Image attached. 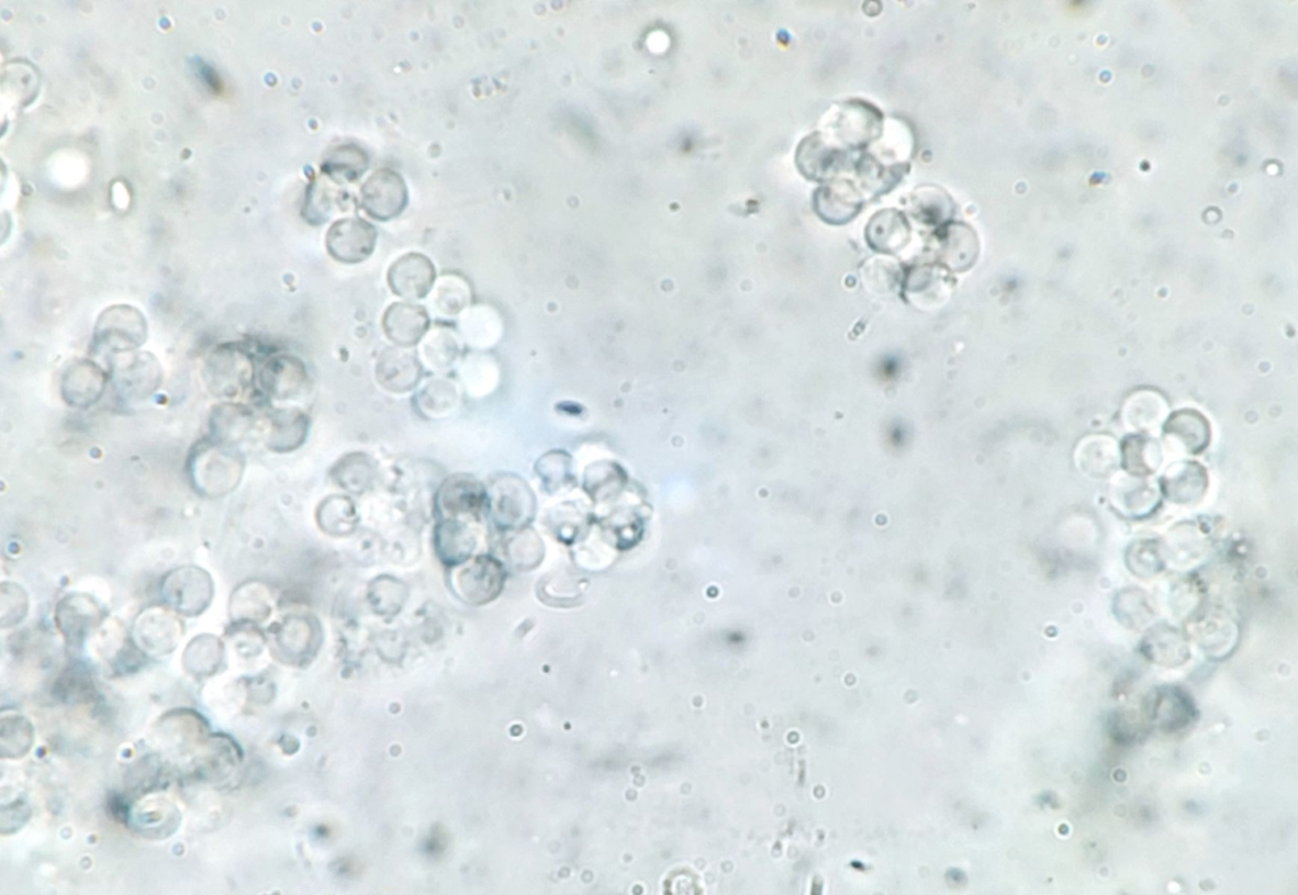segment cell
Listing matches in <instances>:
<instances>
[{
  "mask_svg": "<svg viewBox=\"0 0 1298 895\" xmlns=\"http://www.w3.org/2000/svg\"><path fill=\"white\" fill-rule=\"evenodd\" d=\"M409 203L405 180L391 169L377 170L360 191V206L374 220L389 221L401 215Z\"/></svg>",
  "mask_w": 1298,
  "mask_h": 895,
  "instance_id": "5b68a950",
  "label": "cell"
},
{
  "mask_svg": "<svg viewBox=\"0 0 1298 895\" xmlns=\"http://www.w3.org/2000/svg\"><path fill=\"white\" fill-rule=\"evenodd\" d=\"M383 331L400 348H413L429 332L430 317L426 310L413 303H394L384 312Z\"/></svg>",
  "mask_w": 1298,
  "mask_h": 895,
  "instance_id": "9c48e42d",
  "label": "cell"
},
{
  "mask_svg": "<svg viewBox=\"0 0 1298 895\" xmlns=\"http://www.w3.org/2000/svg\"><path fill=\"white\" fill-rule=\"evenodd\" d=\"M146 336L147 324L142 312L133 306H111L98 318L94 344L119 355L142 347Z\"/></svg>",
  "mask_w": 1298,
  "mask_h": 895,
  "instance_id": "3957f363",
  "label": "cell"
},
{
  "mask_svg": "<svg viewBox=\"0 0 1298 895\" xmlns=\"http://www.w3.org/2000/svg\"><path fill=\"white\" fill-rule=\"evenodd\" d=\"M209 368L213 389L226 396L236 395L250 381L249 360L235 349L217 351Z\"/></svg>",
  "mask_w": 1298,
  "mask_h": 895,
  "instance_id": "9a60e30c",
  "label": "cell"
},
{
  "mask_svg": "<svg viewBox=\"0 0 1298 895\" xmlns=\"http://www.w3.org/2000/svg\"><path fill=\"white\" fill-rule=\"evenodd\" d=\"M1153 446L1145 439H1130L1124 446V467L1133 474H1146L1155 470Z\"/></svg>",
  "mask_w": 1298,
  "mask_h": 895,
  "instance_id": "4316f807",
  "label": "cell"
},
{
  "mask_svg": "<svg viewBox=\"0 0 1298 895\" xmlns=\"http://www.w3.org/2000/svg\"><path fill=\"white\" fill-rule=\"evenodd\" d=\"M369 158L359 146L345 144L334 147L323 161L326 176L336 180H357L368 169Z\"/></svg>",
  "mask_w": 1298,
  "mask_h": 895,
  "instance_id": "7402d4cb",
  "label": "cell"
},
{
  "mask_svg": "<svg viewBox=\"0 0 1298 895\" xmlns=\"http://www.w3.org/2000/svg\"><path fill=\"white\" fill-rule=\"evenodd\" d=\"M101 617L100 605L86 594L65 596L56 607V622L71 645L83 642L88 630L93 628Z\"/></svg>",
  "mask_w": 1298,
  "mask_h": 895,
  "instance_id": "7c38bea8",
  "label": "cell"
},
{
  "mask_svg": "<svg viewBox=\"0 0 1298 895\" xmlns=\"http://www.w3.org/2000/svg\"><path fill=\"white\" fill-rule=\"evenodd\" d=\"M467 303V293L457 289V287H445L438 294V309L443 314L457 315L461 312Z\"/></svg>",
  "mask_w": 1298,
  "mask_h": 895,
  "instance_id": "f546056e",
  "label": "cell"
},
{
  "mask_svg": "<svg viewBox=\"0 0 1298 895\" xmlns=\"http://www.w3.org/2000/svg\"><path fill=\"white\" fill-rule=\"evenodd\" d=\"M376 244L377 230L359 217L336 221L326 235L328 254L344 265L365 261L372 256Z\"/></svg>",
  "mask_w": 1298,
  "mask_h": 895,
  "instance_id": "8992f818",
  "label": "cell"
},
{
  "mask_svg": "<svg viewBox=\"0 0 1298 895\" xmlns=\"http://www.w3.org/2000/svg\"><path fill=\"white\" fill-rule=\"evenodd\" d=\"M309 432L307 416L299 410H281L272 416L268 446L276 451H290L305 441Z\"/></svg>",
  "mask_w": 1298,
  "mask_h": 895,
  "instance_id": "d6986e66",
  "label": "cell"
},
{
  "mask_svg": "<svg viewBox=\"0 0 1298 895\" xmlns=\"http://www.w3.org/2000/svg\"><path fill=\"white\" fill-rule=\"evenodd\" d=\"M459 597L472 605L488 604L504 585V569L488 556H480L461 564L451 578Z\"/></svg>",
  "mask_w": 1298,
  "mask_h": 895,
  "instance_id": "277c9868",
  "label": "cell"
},
{
  "mask_svg": "<svg viewBox=\"0 0 1298 895\" xmlns=\"http://www.w3.org/2000/svg\"><path fill=\"white\" fill-rule=\"evenodd\" d=\"M437 272L433 261L423 254L410 253L393 262L389 284L401 299L421 300L430 293Z\"/></svg>",
  "mask_w": 1298,
  "mask_h": 895,
  "instance_id": "52a82bcc",
  "label": "cell"
},
{
  "mask_svg": "<svg viewBox=\"0 0 1298 895\" xmlns=\"http://www.w3.org/2000/svg\"><path fill=\"white\" fill-rule=\"evenodd\" d=\"M458 345L450 334L438 332L424 345V357L435 368H447L457 357Z\"/></svg>",
  "mask_w": 1298,
  "mask_h": 895,
  "instance_id": "484cf974",
  "label": "cell"
},
{
  "mask_svg": "<svg viewBox=\"0 0 1298 895\" xmlns=\"http://www.w3.org/2000/svg\"><path fill=\"white\" fill-rule=\"evenodd\" d=\"M306 369L301 360L293 357H276L262 368V389L276 399H294L306 388Z\"/></svg>",
  "mask_w": 1298,
  "mask_h": 895,
  "instance_id": "4fadbf2b",
  "label": "cell"
},
{
  "mask_svg": "<svg viewBox=\"0 0 1298 895\" xmlns=\"http://www.w3.org/2000/svg\"><path fill=\"white\" fill-rule=\"evenodd\" d=\"M1165 433L1177 439L1189 454H1198L1209 445L1210 426L1205 416L1194 410L1174 414L1165 424Z\"/></svg>",
  "mask_w": 1298,
  "mask_h": 895,
  "instance_id": "ffe728a7",
  "label": "cell"
},
{
  "mask_svg": "<svg viewBox=\"0 0 1298 895\" xmlns=\"http://www.w3.org/2000/svg\"><path fill=\"white\" fill-rule=\"evenodd\" d=\"M372 476V465L363 455L345 458L335 470V478L343 488L353 491L365 489Z\"/></svg>",
  "mask_w": 1298,
  "mask_h": 895,
  "instance_id": "d4e9b609",
  "label": "cell"
},
{
  "mask_svg": "<svg viewBox=\"0 0 1298 895\" xmlns=\"http://www.w3.org/2000/svg\"><path fill=\"white\" fill-rule=\"evenodd\" d=\"M268 611L267 593L258 582H246L235 590L232 598V614L237 619L257 618Z\"/></svg>",
  "mask_w": 1298,
  "mask_h": 895,
  "instance_id": "cb8c5ba5",
  "label": "cell"
},
{
  "mask_svg": "<svg viewBox=\"0 0 1298 895\" xmlns=\"http://www.w3.org/2000/svg\"><path fill=\"white\" fill-rule=\"evenodd\" d=\"M488 491L471 476L458 474L449 478L439 490L438 504L447 519L461 515H478L488 507Z\"/></svg>",
  "mask_w": 1298,
  "mask_h": 895,
  "instance_id": "30bf717a",
  "label": "cell"
},
{
  "mask_svg": "<svg viewBox=\"0 0 1298 895\" xmlns=\"http://www.w3.org/2000/svg\"><path fill=\"white\" fill-rule=\"evenodd\" d=\"M478 545L473 532L463 522L446 519L435 532V551L440 560L450 566L462 564L470 560L473 549Z\"/></svg>",
  "mask_w": 1298,
  "mask_h": 895,
  "instance_id": "2e32d148",
  "label": "cell"
},
{
  "mask_svg": "<svg viewBox=\"0 0 1298 895\" xmlns=\"http://www.w3.org/2000/svg\"><path fill=\"white\" fill-rule=\"evenodd\" d=\"M421 360L410 348L394 347L382 353L377 365V379L385 390L405 393L421 382Z\"/></svg>",
  "mask_w": 1298,
  "mask_h": 895,
  "instance_id": "8fae6325",
  "label": "cell"
},
{
  "mask_svg": "<svg viewBox=\"0 0 1298 895\" xmlns=\"http://www.w3.org/2000/svg\"><path fill=\"white\" fill-rule=\"evenodd\" d=\"M1207 486L1206 473L1196 463L1173 468L1164 478L1165 495L1174 503L1188 504L1204 494Z\"/></svg>",
  "mask_w": 1298,
  "mask_h": 895,
  "instance_id": "44dd1931",
  "label": "cell"
},
{
  "mask_svg": "<svg viewBox=\"0 0 1298 895\" xmlns=\"http://www.w3.org/2000/svg\"><path fill=\"white\" fill-rule=\"evenodd\" d=\"M456 391L454 385L446 381H435L421 393L423 401V409L429 412H440L443 409H449L455 404Z\"/></svg>",
  "mask_w": 1298,
  "mask_h": 895,
  "instance_id": "83f0119b",
  "label": "cell"
},
{
  "mask_svg": "<svg viewBox=\"0 0 1298 895\" xmlns=\"http://www.w3.org/2000/svg\"><path fill=\"white\" fill-rule=\"evenodd\" d=\"M27 594L21 586L12 584V582H3L2 615L11 611L10 618H8L11 619V626L24 617V614L27 613Z\"/></svg>",
  "mask_w": 1298,
  "mask_h": 895,
  "instance_id": "f1b7e54d",
  "label": "cell"
},
{
  "mask_svg": "<svg viewBox=\"0 0 1298 895\" xmlns=\"http://www.w3.org/2000/svg\"><path fill=\"white\" fill-rule=\"evenodd\" d=\"M105 381L100 366L92 360L78 359L65 369L63 374V399L71 407H90L102 398Z\"/></svg>",
  "mask_w": 1298,
  "mask_h": 895,
  "instance_id": "ba28073f",
  "label": "cell"
},
{
  "mask_svg": "<svg viewBox=\"0 0 1298 895\" xmlns=\"http://www.w3.org/2000/svg\"><path fill=\"white\" fill-rule=\"evenodd\" d=\"M160 591L164 602L172 611L195 617L211 605L215 585L208 571L197 566H183L163 578Z\"/></svg>",
  "mask_w": 1298,
  "mask_h": 895,
  "instance_id": "7a4b0ae2",
  "label": "cell"
},
{
  "mask_svg": "<svg viewBox=\"0 0 1298 895\" xmlns=\"http://www.w3.org/2000/svg\"><path fill=\"white\" fill-rule=\"evenodd\" d=\"M253 416L242 405L223 404L212 410L210 421L212 439L221 445L234 446L251 429Z\"/></svg>",
  "mask_w": 1298,
  "mask_h": 895,
  "instance_id": "ac0fdd59",
  "label": "cell"
},
{
  "mask_svg": "<svg viewBox=\"0 0 1298 895\" xmlns=\"http://www.w3.org/2000/svg\"><path fill=\"white\" fill-rule=\"evenodd\" d=\"M223 647L220 640L210 636H202L193 640L187 648L186 662L192 672L211 673L217 669Z\"/></svg>",
  "mask_w": 1298,
  "mask_h": 895,
  "instance_id": "603a6c76",
  "label": "cell"
},
{
  "mask_svg": "<svg viewBox=\"0 0 1298 895\" xmlns=\"http://www.w3.org/2000/svg\"><path fill=\"white\" fill-rule=\"evenodd\" d=\"M180 626L178 620L161 609L145 612L136 624L139 642L156 653H166L178 642Z\"/></svg>",
  "mask_w": 1298,
  "mask_h": 895,
  "instance_id": "e0dca14e",
  "label": "cell"
},
{
  "mask_svg": "<svg viewBox=\"0 0 1298 895\" xmlns=\"http://www.w3.org/2000/svg\"><path fill=\"white\" fill-rule=\"evenodd\" d=\"M188 470L192 486L200 495L220 499L239 486L244 458L233 446L215 440L203 441L193 449Z\"/></svg>",
  "mask_w": 1298,
  "mask_h": 895,
  "instance_id": "6da1fadb",
  "label": "cell"
},
{
  "mask_svg": "<svg viewBox=\"0 0 1298 895\" xmlns=\"http://www.w3.org/2000/svg\"><path fill=\"white\" fill-rule=\"evenodd\" d=\"M114 380L122 396L144 399L158 389L161 371L153 356L137 355L118 369Z\"/></svg>",
  "mask_w": 1298,
  "mask_h": 895,
  "instance_id": "5bb4252c",
  "label": "cell"
}]
</instances>
